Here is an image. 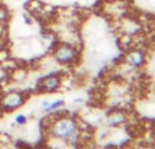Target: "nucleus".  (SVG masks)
<instances>
[{"mask_svg":"<svg viewBox=\"0 0 155 149\" xmlns=\"http://www.w3.org/2000/svg\"><path fill=\"white\" fill-rule=\"evenodd\" d=\"M144 149H154V148H153V147H146Z\"/></svg>","mask_w":155,"mask_h":149,"instance_id":"obj_10","label":"nucleus"},{"mask_svg":"<svg viewBox=\"0 0 155 149\" xmlns=\"http://www.w3.org/2000/svg\"><path fill=\"white\" fill-rule=\"evenodd\" d=\"M63 85V79L60 74L51 73L40 81V91L42 94H54Z\"/></svg>","mask_w":155,"mask_h":149,"instance_id":"obj_5","label":"nucleus"},{"mask_svg":"<svg viewBox=\"0 0 155 149\" xmlns=\"http://www.w3.org/2000/svg\"><path fill=\"white\" fill-rule=\"evenodd\" d=\"M48 132L54 140L70 145H78L83 137L79 121L68 114L54 115L49 123Z\"/></svg>","mask_w":155,"mask_h":149,"instance_id":"obj_1","label":"nucleus"},{"mask_svg":"<svg viewBox=\"0 0 155 149\" xmlns=\"http://www.w3.org/2000/svg\"><path fill=\"white\" fill-rule=\"evenodd\" d=\"M26 102V95L21 91H11L3 95L0 104L5 111H15V110L21 109Z\"/></svg>","mask_w":155,"mask_h":149,"instance_id":"obj_4","label":"nucleus"},{"mask_svg":"<svg viewBox=\"0 0 155 149\" xmlns=\"http://www.w3.org/2000/svg\"><path fill=\"white\" fill-rule=\"evenodd\" d=\"M11 18V14L8 11L7 7L4 5H0V26H4Z\"/></svg>","mask_w":155,"mask_h":149,"instance_id":"obj_8","label":"nucleus"},{"mask_svg":"<svg viewBox=\"0 0 155 149\" xmlns=\"http://www.w3.org/2000/svg\"><path fill=\"white\" fill-rule=\"evenodd\" d=\"M148 62L147 52L143 49H131L124 56V64L134 71H139L144 68Z\"/></svg>","mask_w":155,"mask_h":149,"instance_id":"obj_3","label":"nucleus"},{"mask_svg":"<svg viewBox=\"0 0 155 149\" xmlns=\"http://www.w3.org/2000/svg\"><path fill=\"white\" fill-rule=\"evenodd\" d=\"M14 122H15V125H18V126H23L27 123V117L25 114H16L15 118H14Z\"/></svg>","mask_w":155,"mask_h":149,"instance_id":"obj_9","label":"nucleus"},{"mask_svg":"<svg viewBox=\"0 0 155 149\" xmlns=\"http://www.w3.org/2000/svg\"><path fill=\"white\" fill-rule=\"evenodd\" d=\"M52 59L63 67L74 65L79 60V49L71 42H60L52 50Z\"/></svg>","mask_w":155,"mask_h":149,"instance_id":"obj_2","label":"nucleus"},{"mask_svg":"<svg viewBox=\"0 0 155 149\" xmlns=\"http://www.w3.org/2000/svg\"><path fill=\"white\" fill-rule=\"evenodd\" d=\"M127 122H128V115L124 111H113L106 117V125L110 128H120Z\"/></svg>","mask_w":155,"mask_h":149,"instance_id":"obj_7","label":"nucleus"},{"mask_svg":"<svg viewBox=\"0 0 155 149\" xmlns=\"http://www.w3.org/2000/svg\"><path fill=\"white\" fill-rule=\"evenodd\" d=\"M65 106V100L61 98L54 99V100H42L41 102V110H42L45 114H54V113L60 111L63 107Z\"/></svg>","mask_w":155,"mask_h":149,"instance_id":"obj_6","label":"nucleus"}]
</instances>
